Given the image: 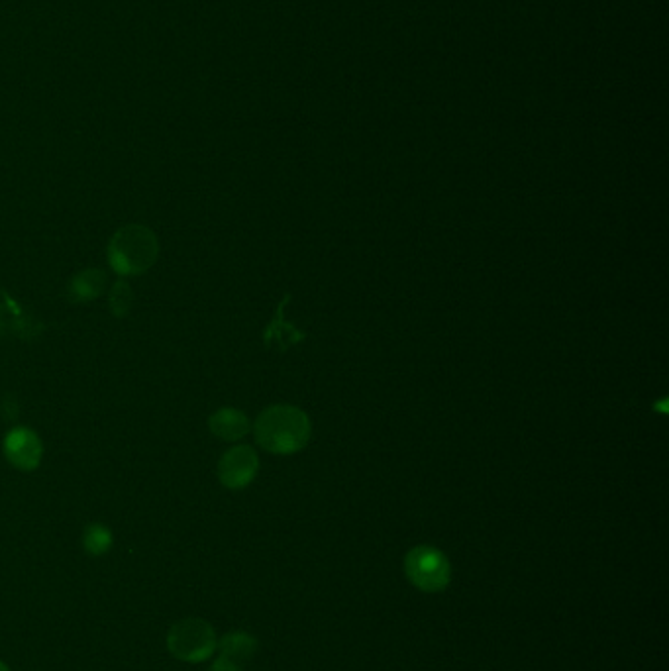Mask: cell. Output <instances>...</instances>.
<instances>
[{
	"mask_svg": "<svg viewBox=\"0 0 669 671\" xmlns=\"http://www.w3.org/2000/svg\"><path fill=\"white\" fill-rule=\"evenodd\" d=\"M256 442L271 454H297L309 444L312 426L305 411L293 405H273L254 424Z\"/></svg>",
	"mask_w": 669,
	"mask_h": 671,
	"instance_id": "6da1fadb",
	"label": "cell"
},
{
	"mask_svg": "<svg viewBox=\"0 0 669 671\" xmlns=\"http://www.w3.org/2000/svg\"><path fill=\"white\" fill-rule=\"evenodd\" d=\"M106 258L110 269L120 277L142 275L159 258V240L154 230L144 224L122 226L110 238Z\"/></svg>",
	"mask_w": 669,
	"mask_h": 671,
	"instance_id": "7a4b0ae2",
	"label": "cell"
},
{
	"mask_svg": "<svg viewBox=\"0 0 669 671\" xmlns=\"http://www.w3.org/2000/svg\"><path fill=\"white\" fill-rule=\"evenodd\" d=\"M218 638L210 622L203 619H183L167 632L169 654L185 664H203L216 652Z\"/></svg>",
	"mask_w": 669,
	"mask_h": 671,
	"instance_id": "3957f363",
	"label": "cell"
},
{
	"mask_svg": "<svg viewBox=\"0 0 669 671\" xmlns=\"http://www.w3.org/2000/svg\"><path fill=\"white\" fill-rule=\"evenodd\" d=\"M405 575L422 593H440L452 581V564L434 546H414L405 556Z\"/></svg>",
	"mask_w": 669,
	"mask_h": 671,
	"instance_id": "277c9868",
	"label": "cell"
},
{
	"mask_svg": "<svg viewBox=\"0 0 669 671\" xmlns=\"http://www.w3.org/2000/svg\"><path fill=\"white\" fill-rule=\"evenodd\" d=\"M259 458L252 446L240 444L224 452L218 462V479L230 491L246 489L258 475Z\"/></svg>",
	"mask_w": 669,
	"mask_h": 671,
	"instance_id": "5b68a950",
	"label": "cell"
},
{
	"mask_svg": "<svg viewBox=\"0 0 669 671\" xmlns=\"http://www.w3.org/2000/svg\"><path fill=\"white\" fill-rule=\"evenodd\" d=\"M6 462L20 471H34L42 464L44 444L40 436L26 426H16L6 432L2 440Z\"/></svg>",
	"mask_w": 669,
	"mask_h": 671,
	"instance_id": "8992f818",
	"label": "cell"
},
{
	"mask_svg": "<svg viewBox=\"0 0 669 671\" xmlns=\"http://www.w3.org/2000/svg\"><path fill=\"white\" fill-rule=\"evenodd\" d=\"M42 332L44 324L0 289V338L14 336L20 340H36Z\"/></svg>",
	"mask_w": 669,
	"mask_h": 671,
	"instance_id": "52a82bcc",
	"label": "cell"
},
{
	"mask_svg": "<svg viewBox=\"0 0 669 671\" xmlns=\"http://www.w3.org/2000/svg\"><path fill=\"white\" fill-rule=\"evenodd\" d=\"M291 301V293H287L283 297V301L277 305L275 314L271 318V322L267 324V328L263 330V344L265 348H275L277 352L285 354L291 346H297L301 342L307 340V332H301L299 328H295L287 318H285V307Z\"/></svg>",
	"mask_w": 669,
	"mask_h": 671,
	"instance_id": "ba28073f",
	"label": "cell"
},
{
	"mask_svg": "<svg viewBox=\"0 0 669 671\" xmlns=\"http://www.w3.org/2000/svg\"><path fill=\"white\" fill-rule=\"evenodd\" d=\"M108 285V275L103 269L89 267L73 275L67 287V299L73 305H85L99 299Z\"/></svg>",
	"mask_w": 669,
	"mask_h": 671,
	"instance_id": "9c48e42d",
	"label": "cell"
},
{
	"mask_svg": "<svg viewBox=\"0 0 669 671\" xmlns=\"http://www.w3.org/2000/svg\"><path fill=\"white\" fill-rule=\"evenodd\" d=\"M250 426L252 424H250V418L246 416V413H242L238 409H232V407L218 409L208 418L210 432L224 442L242 440L250 432Z\"/></svg>",
	"mask_w": 669,
	"mask_h": 671,
	"instance_id": "30bf717a",
	"label": "cell"
},
{
	"mask_svg": "<svg viewBox=\"0 0 669 671\" xmlns=\"http://www.w3.org/2000/svg\"><path fill=\"white\" fill-rule=\"evenodd\" d=\"M258 646V638H254L248 632L236 630V632L224 634L216 648L220 650L222 658H228L236 664H244L254 658V654L258 652Z\"/></svg>",
	"mask_w": 669,
	"mask_h": 671,
	"instance_id": "8fae6325",
	"label": "cell"
},
{
	"mask_svg": "<svg viewBox=\"0 0 669 671\" xmlns=\"http://www.w3.org/2000/svg\"><path fill=\"white\" fill-rule=\"evenodd\" d=\"M114 544V536L112 530L108 526H104L101 522H91L85 530H83V548L87 554L99 558L110 552Z\"/></svg>",
	"mask_w": 669,
	"mask_h": 671,
	"instance_id": "7c38bea8",
	"label": "cell"
},
{
	"mask_svg": "<svg viewBox=\"0 0 669 671\" xmlns=\"http://www.w3.org/2000/svg\"><path fill=\"white\" fill-rule=\"evenodd\" d=\"M132 307H134V291L126 281L118 279L110 289L108 309L114 318H126Z\"/></svg>",
	"mask_w": 669,
	"mask_h": 671,
	"instance_id": "4fadbf2b",
	"label": "cell"
},
{
	"mask_svg": "<svg viewBox=\"0 0 669 671\" xmlns=\"http://www.w3.org/2000/svg\"><path fill=\"white\" fill-rule=\"evenodd\" d=\"M208 671H242V668H240V664H236V662L220 656V658H216L212 662V666H210V670Z\"/></svg>",
	"mask_w": 669,
	"mask_h": 671,
	"instance_id": "5bb4252c",
	"label": "cell"
},
{
	"mask_svg": "<svg viewBox=\"0 0 669 671\" xmlns=\"http://www.w3.org/2000/svg\"><path fill=\"white\" fill-rule=\"evenodd\" d=\"M2 411H4V414H6V418H16V414H18V405L6 399V401H4V407H2Z\"/></svg>",
	"mask_w": 669,
	"mask_h": 671,
	"instance_id": "9a60e30c",
	"label": "cell"
},
{
	"mask_svg": "<svg viewBox=\"0 0 669 671\" xmlns=\"http://www.w3.org/2000/svg\"><path fill=\"white\" fill-rule=\"evenodd\" d=\"M0 671H10V668L4 662H0Z\"/></svg>",
	"mask_w": 669,
	"mask_h": 671,
	"instance_id": "2e32d148",
	"label": "cell"
}]
</instances>
